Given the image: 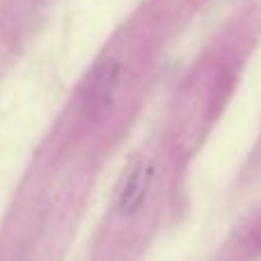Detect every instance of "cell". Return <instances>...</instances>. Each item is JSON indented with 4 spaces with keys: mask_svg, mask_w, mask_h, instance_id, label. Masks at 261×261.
Here are the masks:
<instances>
[{
    "mask_svg": "<svg viewBox=\"0 0 261 261\" xmlns=\"http://www.w3.org/2000/svg\"><path fill=\"white\" fill-rule=\"evenodd\" d=\"M153 179H156V163L149 161V158H142V161H138L130 167V172L126 174L117 195L119 216L133 218L142 211L144 202L149 199V190L153 186Z\"/></svg>",
    "mask_w": 261,
    "mask_h": 261,
    "instance_id": "obj_1",
    "label": "cell"
},
{
    "mask_svg": "<svg viewBox=\"0 0 261 261\" xmlns=\"http://www.w3.org/2000/svg\"><path fill=\"white\" fill-rule=\"evenodd\" d=\"M122 73H124V64L119 60H108V62H103L96 69L94 76L87 83L85 99H83V108H85L87 115L96 117L113 103L117 87L122 83Z\"/></svg>",
    "mask_w": 261,
    "mask_h": 261,
    "instance_id": "obj_2",
    "label": "cell"
}]
</instances>
